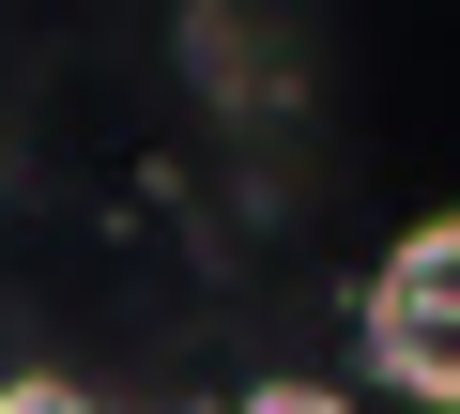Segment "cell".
Instances as JSON below:
<instances>
[{
	"mask_svg": "<svg viewBox=\"0 0 460 414\" xmlns=\"http://www.w3.org/2000/svg\"><path fill=\"white\" fill-rule=\"evenodd\" d=\"M0 414H108V399H93V383H47V368H31V383H0Z\"/></svg>",
	"mask_w": 460,
	"mask_h": 414,
	"instance_id": "7a4b0ae2",
	"label": "cell"
},
{
	"mask_svg": "<svg viewBox=\"0 0 460 414\" xmlns=\"http://www.w3.org/2000/svg\"><path fill=\"white\" fill-rule=\"evenodd\" d=\"M230 414H353V399H323V383H261V399H230Z\"/></svg>",
	"mask_w": 460,
	"mask_h": 414,
	"instance_id": "3957f363",
	"label": "cell"
},
{
	"mask_svg": "<svg viewBox=\"0 0 460 414\" xmlns=\"http://www.w3.org/2000/svg\"><path fill=\"white\" fill-rule=\"evenodd\" d=\"M353 338H368V368H384L399 399L460 414V216H414V231L368 261V292H353Z\"/></svg>",
	"mask_w": 460,
	"mask_h": 414,
	"instance_id": "6da1fadb",
	"label": "cell"
}]
</instances>
